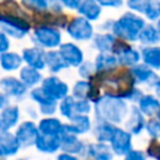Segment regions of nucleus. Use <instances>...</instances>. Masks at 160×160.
<instances>
[{
	"mask_svg": "<svg viewBox=\"0 0 160 160\" xmlns=\"http://www.w3.org/2000/svg\"><path fill=\"white\" fill-rule=\"evenodd\" d=\"M95 112L98 120L118 124L126 116L128 105L120 96L106 94L95 100Z\"/></svg>",
	"mask_w": 160,
	"mask_h": 160,
	"instance_id": "nucleus-1",
	"label": "nucleus"
},
{
	"mask_svg": "<svg viewBox=\"0 0 160 160\" xmlns=\"http://www.w3.org/2000/svg\"><path fill=\"white\" fill-rule=\"evenodd\" d=\"M145 21L142 18L134 12H125L116 21L112 22V32L114 36H118L124 40L135 41L138 40V35L144 28Z\"/></svg>",
	"mask_w": 160,
	"mask_h": 160,
	"instance_id": "nucleus-2",
	"label": "nucleus"
},
{
	"mask_svg": "<svg viewBox=\"0 0 160 160\" xmlns=\"http://www.w3.org/2000/svg\"><path fill=\"white\" fill-rule=\"evenodd\" d=\"M0 30L9 38L22 39L30 31V22L24 15L11 12L10 10L0 11Z\"/></svg>",
	"mask_w": 160,
	"mask_h": 160,
	"instance_id": "nucleus-3",
	"label": "nucleus"
},
{
	"mask_svg": "<svg viewBox=\"0 0 160 160\" xmlns=\"http://www.w3.org/2000/svg\"><path fill=\"white\" fill-rule=\"evenodd\" d=\"M31 41L35 44V46H39L41 49L54 50L61 44V32L52 25L41 24L32 30Z\"/></svg>",
	"mask_w": 160,
	"mask_h": 160,
	"instance_id": "nucleus-4",
	"label": "nucleus"
},
{
	"mask_svg": "<svg viewBox=\"0 0 160 160\" xmlns=\"http://www.w3.org/2000/svg\"><path fill=\"white\" fill-rule=\"evenodd\" d=\"M66 31L70 38L78 41H85L90 40L94 35V29L92 25L90 24L89 20H86L82 16H76L69 21L66 25Z\"/></svg>",
	"mask_w": 160,
	"mask_h": 160,
	"instance_id": "nucleus-5",
	"label": "nucleus"
},
{
	"mask_svg": "<svg viewBox=\"0 0 160 160\" xmlns=\"http://www.w3.org/2000/svg\"><path fill=\"white\" fill-rule=\"evenodd\" d=\"M20 148H30L35 145V140L39 135V130H38V125L31 121V120H26L20 122L16 126V130L14 132Z\"/></svg>",
	"mask_w": 160,
	"mask_h": 160,
	"instance_id": "nucleus-6",
	"label": "nucleus"
},
{
	"mask_svg": "<svg viewBox=\"0 0 160 160\" xmlns=\"http://www.w3.org/2000/svg\"><path fill=\"white\" fill-rule=\"evenodd\" d=\"M40 88L45 91V94L48 96H50L55 101H59V100L66 98L68 92H69V86L61 79H59L55 75H50V76L44 78L41 80Z\"/></svg>",
	"mask_w": 160,
	"mask_h": 160,
	"instance_id": "nucleus-7",
	"label": "nucleus"
},
{
	"mask_svg": "<svg viewBox=\"0 0 160 160\" xmlns=\"http://www.w3.org/2000/svg\"><path fill=\"white\" fill-rule=\"evenodd\" d=\"M0 91L4 92L9 99L21 100L26 92L28 88L15 76H4L0 79Z\"/></svg>",
	"mask_w": 160,
	"mask_h": 160,
	"instance_id": "nucleus-8",
	"label": "nucleus"
},
{
	"mask_svg": "<svg viewBox=\"0 0 160 160\" xmlns=\"http://www.w3.org/2000/svg\"><path fill=\"white\" fill-rule=\"evenodd\" d=\"M110 149L119 156L126 155L131 150V134L120 128H115L110 139Z\"/></svg>",
	"mask_w": 160,
	"mask_h": 160,
	"instance_id": "nucleus-9",
	"label": "nucleus"
},
{
	"mask_svg": "<svg viewBox=\"0 0 160 160\" xmlns=\"http://www.w3.org/2000/svg\"><path fill=\"white\" fill-rule=\"evenodd\" d=\"M112 54L116 56L118 64H120L122 66L132 68L140 60V54L135 49H132L130 45H126L122 42H116Z\"/></svg>",
	"mask_w": 160,
	"mask_h": 160,
	"instance_id": "nucleus-10",
	"label": "nucleus"
},
{
	"mask_svg": "<svg viewBox=\"0 0 160 160\" xmlns=\"http://www.w3.org/2000/svg\"><path fill=\"white\" fill-rule=\"evenodd\" d=\"M20 56L26 66H30L39 71L45 68V51L39 46L34 45L30 48H24Z\"/></svg>",
	"mask_w": 160,
	"mask_h": 160,
	"instance_id": "nucleus-11",
	"label": "nucleus"
},
{
	"mask_svg": "<svg viewBox=\"0 0 160 160\" xmlns=\"http://www.w3.org/2000/svg\"><path fill=\"white\" fill-rule=\"evenodd\" d=\"M58 51L66 66H79L84 60L82 50L74 42L60 44Z\"/></svg>",
	"mask_w": 160,
	"mask_h": 160,
	"instance_id": "nucleus-12",
	"label": "nucleus"
},
{
	"mask_svg": "<svg viewBox=\"0 0 160 160\" xmlns=\"http://www.w3.org/2000/svg\"><path fill=\"white\" fill-rule=\"evenodd\" d=\"M20 108L15 104H9L0 110V131H10L16 128L20 121Z\"/></svg>",
	"mask_w": 160,
	"mask_h": 160,
	"instance_id": "nucleus-13",
	"label": "nucleus"
},
{
	"mask_svg": "<svg viewBox=\"0 0 160 160\" xmlns=\"http://www.w3.org/2000/svg\"><path fill=\"white\" fill-rule=\"evenodd\" d=\"M20 149L21 148L11 131H0V159L14 156Z\"/></svg>",
	"mask_w": 160,
	"mask_h": 160,
	"instance_id": "nucleus-14",
	"label": "nucleus"
},
{
	"mask_svg": "<svg viewBox=\"0 0 160 160\" xmlns=\"http://www.w3.org/2000/svg\"><path fill=\"white\" fill-rule=\"evenodd\" d=\"M60 149L66 154L76 155V154H84L85 146L82 141H80L78 135L62 131L60 135Z\"/></svg>",
	"mask_w": 160,
	"mask_h": 160,
	"instance_id": "nucleus-15",
	"label": "nucleus"
},
{
	"mask_svg": "<svg viewBox=\"0 0 160 160\" xmlns=\"http://www.w3.org/2000/svg\"><path fill=\"white\" fill-rule=\"evenodd\" d=\"M74 99L76 100H92L95 101L100 95H98V90L96 88L86 80H81V81H76L74 88H72V95Z\"/></svg>",
	"mask_w": 160,
	"mask_h": 160,
	"instance_id": "nucleus-16",
	"label": "nucleus"
},
{
	"mask_svg": "<svg viewBox=\"0 0 160 160\" xmlns=\"http://www.w3.org/2000/svg\"><path fill=\"white\" fill-rule=\"evenodd\" d=\"M91 129V120L88 115H74L69 124L62 125V131L74 135L85 134Z\"/></svg>",
	"mask_w": 160,
	"mask_h": 160,
	"instance_id": "nucleus-17",
	"label": "nucleus"
},
{
	"mask_svg": "<svg viewBox=\"0 0 160 160\" xmlns=\"http://www.w3.org/2000/svg\"><path fill=\"white\" fill-rule=\"evenodd\" d=\"M130 74L134 79V82H140V84L145 82V84H149L151 86H154L159 79L156 76V74L152 71V69H150L145 64L134 65L132 68H130Z\"/></svg>",
	"mask_w": 160,
	"mask_h": 160,
	"instance_id": "nucleus-18",
	"label": "nucleus"
},
{
	"mask_svg": "<svg viewBox=\"0 0 160 160\" xmlns=\"http://www.w3.org/2000/svg\"><path fill=\"white\" fill-rule=\"evenodd\" d=\"M34 146L41 152L54 154L60 149V136L39 134L36 140H35V145Z\"/></svg>",
	"mask_w": 160,
	"mask_h": 160,
	"instance_id": "nucleus-19",
	"label": "nucleus"
},
{
	"mask_svg": "<svg viewBox=\"0 0 160 160\" xmlns=\"http://www.w3.org/2000/svg\"><path fill=\"white\" fill-rule=\"evenodd\" d=\"M141 114L150 118H160V100L154 95H142L139 100V108Z\"/></svg>",
	"mask_w": 160,
	"mask_h": 160,
	"instance_id": "nucleus-20",
	"label": "nucleus"
},
{
	"mask_svg": "<svg viewBox=\"0 0 160 160\" xmlns=\"http://www.w3.org/2000/svg\"><path fill=\"white\" fill-rule=\"evenodd\" d=\"M62 122L52 116H45L44 119H41L38 124V130L39 134H44V135H58L60 136L62 132Z\"/></svg>",
	"mask_w": 160,
	"mask_h": 160,
	"instance_id": "nucleus-21",
	"label": "nucleus"
},
{
	"mask_svg": "<svg viewBox=\"0 0 160 160\" xmlns=\"http://www.w3.org/2000/svg\"><path fill=\"white\" fill-rule=\"evenodd\" d=\"M19 80L29 89V88H35L39 82H41L42 80V75L39 70L32 69L30 66H21L19 69Z\"/></svg>",
	"mask_w": 160,
	"mask_h": 160,
	"instance_id": "nucleus-22",
	"label": "nucleus"
},
{
	"mask_svg": "<svg viewBox=\"0 0 160 160\" xmlns=\"http://www.w3.org/2000/svg\"><path fill=\"white\" fill-rule=\"evenodd\" d=\"M21 65H22V59L18 52L9 50L0 54V68L4 71H8V72L16 71L21 68Z\"/></svg>",
	"mask_w": 160,
	"mask_h": 160,
	"instance_id": "nucleus-23",
	"label": "nucleus"
},
{
	"mask_svg": "<svg viewBox=\"0 0 160 160\" xmlns=\"http://www.w3.org/2000/svg\"><path fill=\"white\" fill-rule=\"evenodd\" d=\"M144 128H145V120L142 114L136 106H132L129 114V119L126 121V131L130 134L138 135L142 131Z\"/></svg>",
	"mask_w": 160,
	"mask_h": 160,
	"instance_id": "nucleus-24",
	"label": "nucleus"
},
{
	"mask_svg": "<svg viewBox=\"0 0 160 160\" xmlns=\"http://www.w3.org/2000/svg\"><path fill=\"white\" fill-rule=\"evenodd\" d=\"M76 10L82 18L89 21L98 20L101 14V6L96 2V0H82Z\"/></svg>",
	"mask_w": 160,
	"mask_h": 160,
	"instance_id": "nucleus-25",
	"label": "nucleus"
},
{
	"mask_svg": "<svg viewBox=\"0 0 160 160\" xmlns=\"http://www.w3.org/2000/svg\"><path fill=\"white\" fill-rule=\"evenodd\" d=\"M139 54L146 66L150 69H160V46H144Z\"/></svg>",
	"mask_w": 160,
	"mask_h": 160,
	"instance_id": "nucleus-26",
	"label": "nucleus"
},
{
	"mask_svg": "<svg viewBox=\"0 0 160 160\" xmlns=\"http://www.w3.org/2000/svg\"><path fill=\"white\" fill-rule=\"evenodd\" d=\"M88 152L90 158L94 160H111L112 159V151L109 145L105 142H96V144H90L88 145Z\"/></svg>",
	"mask_w": 160,
	"mask_h": 160,
	"instance_id": "nucleus-27",
	"label": "nucleus"
},
{
	"mask_svg": "<svg viewBox=\"0 0 160 160\" xmlns=\"http://www.w3.org/2000/svg\"><path fill=\"white\" fill-rule=\"evenodd\" d=\"M95 71H109L118 66L116 56L111 52H100L94 62Z\"/></svg>",
	"mask_w": 160,
	"mask_h": 160,
	"instance_id": "nucleus-28",
	"label": "nucleus"
},
{
	"mask_svg": "<svg viewBox=\"0 0 160 160\" xmlns=\"http://www.w3.org/2000/svg\"><path fill=\"white\" fill-rule=\"evenodd\" d=\"M116 38L112 34H98L94 38V46L100 52H111L116 45Z\"/></svg>",
	"mask_w": 160,
	"mask_h": 160,
	"instance_id": "nucleus-29",
	"label": "nucleus"
},
{
	"mask_svg": "<svg viewBox=\"0 0 160 160\" xmlns=\"http://www.w3.org/2000/svg\"><path fill=\"white\" fill-rule=\"evenodd\" d=\"M45 66L51 72H59L68 68L58 50H49L45 52Z\"/></svg>",
	"mask_w": 160,
	"mask_h": 160,
	"instance_id": "nucleus-30",
	"label": "nucleus"
},
{
	"mask_svg": "<svg viewBox=\"0 0 160 160\" xmlns=\"http://www.w3.org/2000/svg\"><path fill=\"white\" fill-rule=\"evenodd\" d=\"M115 125L106 122V121H100L98 120V122L94 126V136L96 138V140L99 142H105V141H110L111 135L115 130Z\"/></svg>",
	"mask_w": 160,
	"mask_h": 160,
	"instance_id": "nucleus-31",
	"label": "nucleus"
},
{
	"mask_svg": "<svg viewBox=\"0 0 160 160\" xmlns=\"http://www.w3.org/2000/svg\"><path fill=\"white\" fill-rule=\"evenodd\" d=\"M138 40L141 44H144L146 46H150V45H154L158 41H160V38H159L158 31H156L154 25H146L145 24L144 28L141 29V31L138 35Z\"/></svg>",
	"mask_w": 160,
	"mask_h": 160,
	"instance_id": "nucleus-32",
	"label": "nucleus"
},
{
	"mask_svg": "<svg viewBox=\"0 0 160 160\" xmlns=\"http://www.w3.org/2000/svg\"><path fill=\"white\" fill-rule=\"evenodd\" d=\"M30 99L32 101H35L39 106H44V105H49L52 102H58L55 100H52L50 96H48L45 94V91L40 88V86H35L30 90Z\"/></svg>",
	"mask_w": 160,
	"mask_h": 160,
	"instance_id": "nucleus-33",
	"label": "nucleus"
},
{
	"mask_svg": "<svg viewBox=\"0 0 160 160\" xmlns=\"http://www.w3.org/2000/svg\"><path fill=\"white\" fill-rule=\"evenodd\" d=\"M74 102H75V99H74L71 95H68L66 98L61 99V100H60V104H59L60 114H61L64 118L69 119V120L75 115V111H74Z\"/></svg>",
	"mask_w": 160,
	"mask_h": 160,
	"instance_id": "nucleus-34",
	"label": "nucleus"
},
{
	"mask_svg": "<svg viewBox=\"0 0 160 160\" xmlns=\"http://www.w3.org/2000/svg\"><path fill=\"white\" fill-rule=\"evenodd\" d=\"M21 5L32 11H45L49 9L48 0H21Z\"/></svg>",
	"mask_w": 160,
	"mask_h": 160,
	"instance_id": "nucleus-35",
	"label": "nucleus"
},
{
	"mask_svg": "<svg viewBox=\"0 0 160 160\" xmlns=\"http://www.w3.org/2000/svg\"><path fill=\"white\" fill-rule=\"evenodd\" d=\"M145 128L151 138H160V118H150V120L145 122Z\"/></svg>",
	"mask_w": 160,
	"mask_h": 160,
	"instance_id": "nucleus-36",
	"label": "nucleus"
},
{
	"mask_svg": "<svg viewBox=\"0 0 160 160\" xmlns=\"http://www.w3.org/2000/svg\"><path fill=\"white\" fill-rule=\"evenodd\" d=\"M151 1L152 0H128V6L136 12L144 14Z\"/></svg>",
	"mask_w": 160,
	"mask_h": 160,
	"instance_id": "nucleus-37",
	"label": "nucleus"
},
{
	"mask_svg": "<svg viewBox=\"0 0 160 160\" xmlns=\"http://www.w3.org/2000/svg\"><path fill=\"white\" fill-rule=\"evenodd\" d=\"M90 110H91L90 101H88V100H76L75 99V102H74L75 115H86V114L90 112Z\"/></svg>",
	"mask_w": 160,
	"mask_h": 160,
	"instance_id": "nucleus-38",
	"label": "nucleus"
},
{
	"mask_svg": "<svg viewBox=\"0 0 160 160\" xmlns=\"http://www.w3.org/2000/svg\"><path fill=\"white\" fill-rule=\"evenodd\" d=\"M144 14H145V16H146L149 20H158V19L160 18V6H159V1H151Z\"/></svg>",
	"mask_w": 160,
	"mask_h": 160,
	"instance_id": "nucleus-39",
	"label": "nucleus"
},
{
	"mask_svg": "<svg viewBox=\"0 0 160 160\" xmlns=\"http://www.w3.org/2000/svg\"><path fill=\"white\" fill-rule=\"evenodd\" d=\"M94 72H95L94 62L86 61V62H81V64L79 65V75H80L81 78H90Z\"/></svg>",
	"mask_w": 160,
	"mask_h": 160,
	"instance_id": "nucleus-40",
	"label": "nucleus"
},
{
	"mask_svg": "<svg viewBox=\"0 0 160 160\" xmlns=\"http://www.w3.org/2000/svg\"><path fill=\"white\" fill-rule=\"evenodd\" d=\"M124 160H146V158H145L144 152L140 150H130L125 155Z\"/></svg>",
	"mask_w": 160,
	"mask_h": 160,
	"instance_id": "nucleus-41",
	"label": "nucleus"
},
{
	"mask_svg": "<svg viewBox=\"0 0 160 160\" xmlns=\"http://www.w3.org/2000/svg\"><path fill=\"white\" fill-rule=\"evenodd\" d=\"M9 49H10V39L0 30V54L9 51Z\"/></svg>",
	"mask_w": 160,
	"mask_h": 160,
	"instance_id": "nucleus-42",
	"label": "nucleus"
},
{
	"mask_svg": "<svg viewBox=\"0 0 160 160\" xmlns=\"http://www.w3.org/2000/svg\"><path fill=\"white\" fill-rule=\"evenodd\" d=\"M148 154H149V156H151L156 160H160V145L152 142L148 149Z\"/></svg>",
	"mask_w": 160,
	"mask_h": 160,
	"instance_id": "nucleus-43",
	"label": "nucleus"
},
{
	"mask_svg": "<svg viewBox=\"0 0 160 160\" xmlns=\"http://www.w3.org/2000/svg\"><path fill=\"white\" fill-rule=\"evenodd\" d=\"M100 6H109V8H119L122 5V0H96Z\"/></svg>",
	"mask_w": 160,
	"mask_h": 160,
	"instance_id": "nucleus-44",
	"label": "nucleus"
},
{
	"mask_svg": "<svg viewBox=\"0 0 160 160\" xmlns=\"http://www.w3.org/2000/svg\"><path fill=\"white\" fill-rule=\"evenodd\" d=\"M82 0H60V4L69 9H78Z\"/></svg>",
	"mask_w": 160,
	"mask_h": 160,
	"instance_id": "nucleus-45",
	"label": "nucleus"
},
{
	"mask_svg": "<svg viewBox=\"0 0 160 160\" xmlns=\"http://www.w3.org/2000/svg\"><path fill=\"white\" fill-rule=\"evenodd\" d=\"M10 104V99L4 94V92H1L0 91V110H2L5 106H8Z\"/></svg>",
	"mask_w": 160,
	"mask_h": 160,
	"instance_id": "nucleus-46",
	"label": "nucleus"
},
{
	"mask_svg": "<svg viewBox=\"0 0 160 160\" xmlns=\"http://www.w3.org/2000/svg\"><path fill=\"white\" fill-rule=\"evenodd\" d=\"M56 160H79L75 155H71V154H66V152H61L58 155Z\"/></svg>",
	"mask_w": 160,
	"mask_h": 160,
	"instance_id": "nucleus-47",
	"label": "nucleus"
},
{
	"mask_svg": "<svg viewBox=\"0 0 160 160\" xmlns=\"http://www.w3.org/2000/svg\"><path fill=\"white\" fill-rule=\"evenodd\" d=\"M48 2H49V8H51L52 10H55V11H59L60 9H61V4H60V0H48Z\"/></svg>",
	"mask_w": 160,
	"mask_h": 160,
	"instance_id": "nucleus-48",
	"label": "nucleus"
},
{
	"mask_svg": "<svg viewBox=\"0 0 160 160\" xmlns=\"http://www.w3.org/2000/svg\"><path fill=\"white\" fill-rule=\"evenodd\" d=\"M155 29H156V31H158V35H159V38H160V19H158V24H156Z\"/></svg>",
	"mask_w": 160,
	"mask_h": 160,
	"instance_id": "nucleus-49",
	"label": "nucleus"
},
{
	"mask_svg": "<svg viewBox=\"0 0 160 160\" xmlns=\"http://www.w3.org/2000/svg\"><path fill=\"white\" fill-rule=\"evenodd\" d=\"M15 160H26V159H24V158H20V159H15Z\"/></svg>",
	"mask_w": 160,
	"mask_h": 160,
	"instance_id": "nucleus-50",
	"label": "nucleus"
},
{
	"mask_svg": "<svg viewBox=\"0 0 160 160\" xmlns=\"http://www.w3.org/2000/svg\"><path fill=\"white\" fill-rule=\"evenodd\" d=\"M4 1H12V0H4Z\"/></svg>",
	"mask_w": 160,
	"mask_h": 160,
	"instance_id": "nucleus-51",
	"label": "nucleus"
},
{
	"mask_svg": "<svg viewBox=\"0 0 160 160\" xmlns=\"http://www.w3.org/2000/svg\"><path fill=\"white\" fill-rule=\"evenodd\" d=\"M159 6H160V1H159Z\"/></svg>",
	"mask_w": 160,
	"mask_h": 160,
	"instance_id": "nucleus-52",
	"label": "nucleus"
}]
</instances>
